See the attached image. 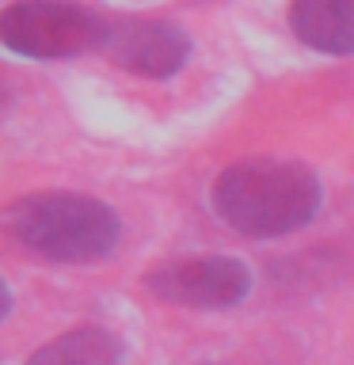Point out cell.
Wrapping results in <instances>:
<instances>
[{"label": "cell", "mask_w": 354, "mask_h": 365, "mask_svg": "<svg viewBox=\"0 0 354 365\" xmlns=\"http://www.w3.org/2000/svg\"><path fill=\"white\" fill-rule=\"evenodd\" d=\"M213 213L240 236H285L320 210V179L305 164L251 156L225 168L210 190Z\"/></svg>", "instance_id": "1"}, {"label": "cell", "mask_w": 354, "mask_h": 365, "mask_svg": "<svg viewBox=\"0 0 354 365\" xmlns=\"http://www.w3.org/2000/svg\"><path fill=\"white\" fill-rule=\"evenodd\" d=\"M4 228L19 247L54 262H99L122 240V221L107 202L65 190L11 202Z\"/></svg>", "instance_id": "2"}, {"label": "cell", "mask_w": 354, "mask_h": 365, "mask_svg": "<svg viewBox=\"0 0 354 365\" xmlns=\"http://www.w3.org/2000/svg\"><path fill=\"white\" fill-rule=\"evenodd\" d=\"M103 38L107 19L76 0H16L0 16V42L34 61L103 50Z\"/></svg>", "instance_id": "3"}, {"label": "cell", "mask_w": 354, "mask_h": 365, "mask_svg": "<svg viewBox=\"0 0 354 365\" xmlns=\"http://www.w3.org/2000/svg\"><path fill=\"white\" fill-rule=\"evenodd\" d=\"M148 289L153 297L183 308H233L251 293V270L248 262L228 255H202V259H179L148 270Z\"/></svg>", "instance_id": "4"}, {"label": "cell", "mask_w": 354, "mask_h": 365, "mask_svg": "<svg viewBox=\"0 0 354 365\" xmlns=\"http://www.w3.org/2000/svg\"><path fill=\"white\" fill-rule=\"evenodd\" d=\"M103 53L118 68L148 80L176 76L191 57V38L187 31L168 19H114L107 23V38H103Z\"/></svg>", "instance_id": "5"}, {"label": "cell", "mask_w": 354, "mask_h": 365, "mask_svg": "<svg viewBox=\"0 0 354 365\" xmlns=\"http://www.w3.org/2000/svg\"><path fill=\"white\" fill-rule=\"evenodd\" d=\"M290 27L320 53H354V0H293Z\"/></svg>", "instance_id": "6"}, {"label": "cell", "mask_w": 354, "mask_h": 365, "mask_svg": "<svg viewBox=\"0 0 354 365\" xmlns=\"http://www.w3.org/2000/svg\"><path fill=\"white\" fill-rule=\"evenodd\" d=\"M27 365H126V350L107 327H76L34 350Z\"/></svg>", "instance_id": "7"}]
</instances>
